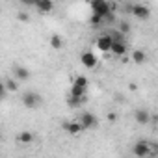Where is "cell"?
<instances>
[{"mask_svg":"<svg viewBox=\"0 0 158 158\" xmlns=\"http://www.w3.org/2000/svg\"><path fill=\"white\" fill-rule=\"evenodd\" d=\"M145 60H147V54H145L143 50H139V48H136V50L132 52V61H134V63H138V65H141V63H145Z\"/></svg>","mask_w":158,"mask_h":158,"instance_id":"cell-15","label":"cell"},{"mask_svg":"<svg viewBox=\"0 0 158 158\" xmlns=\"http://www.w3.org/2000/svg\"><path fill=\"white\" fill-rule=\"evenodd\" d=\"M61 128H63L67 134H73V136H76V134L84 132V127H82L80 119H78V121H65V123L61 125Z\"/></svg>","mask_w":158,"mask_h":158,"instance_id":"cell-6","label":"cell"},{"mask_svg":"<svg viewBox=\"0 0 158 158\" xmlns=\"http://www.w3.org/2000/svg\"><path fill=\"white\" fill-rule=\"evenodd\" d=\"M19 2H21L23 6H26V8H35L37 0H19Z\"/></svg>","mask_w":158,"mask_h":158,"instance_id":"cell-22","label":"cell"},{"mask_svg":"<svg viewBox=\"0 0 158 158\" xmlns=\"http://www.w3.org/2000/svg\"><path fill=\"white\" fill-rule=\"evenodd\" d=\"M17 19H19L21 23H28V21H30V15L24 13V11H21V13H17Z\"/></svg>","mask_w":158,"mask_h":158,"instance_id":"cell-23","label":"cell"},{"mask_svg":"<svg viewBox=\"0 0 158 158\" xmlns=\"http://www.w3.org/2000/svg\"><path fill=\"white\" fill-rule=\"evenodd\" d=\"M108 121H110V123H115V121H117V115H115V112H110V114H108Z\"/></svg>","mask_w":158,"mask_h":158,"instance_id":"cell-24","label":"cell"},{"mask_svg":"<svg viewBox=\"0 0 158 158\" xmlns=\"http://www.w3.org/2000/svg\"><path fill=\"white\" fill-rule=\"evenodd\" d=\"M73 84H76V86H82V88H89V82H88V78L84 76V74H78L74 80H73Z\"/></svg>","mask_w":158,"mask_h":158,"instance_id":"cell-19","label":"cell"},{"mask_svg":"<svg viewBox=\"0 0 158 158\" xmlns=\"http://www.w3.org/2000/svg\"><path fill=\"white\" fill-rule=\"evenodd\" d=\"M132 154H134V156H139V158L149 156V154H151V145H149V141H145V139L136 141V143L132 145Z\"/></svg>","mask_w":158,"mask_h":158,"instance_id":"cell-3","label":"cell"},{"mask_svg":"<svg viewBox=\"0 0 158 158\" xmlns=\"http://www.w3.org/2000/svg\"><path fill=\"white\" fill-rule=\"evenodd\" d=\"M50 47H52L54 50H60V48H63V39H61L58 34L50 35Z\"/></svg>","mask_w":158,"mask_h":158,"instance_id":"cell-17","label":"cell"},{"mask_svg":"<svg viewBox=\"0 0 158 158\" xmlns=\"http://www.w3.org/2000/svg\"><path fill=\"white\" fill-rule=\"evenodd\" d=\"M88 89H89V88H82V86L73 84V86H71V95H73V97H78V99L88 101Z\"/></svg>","mask_w":158,"mask_h":158,"instance_id":"cell-13","label":"cell"},{"mask_svg":"<svg viewBox=\"0 0 158 158\" xmlns=\"http://www.w3.org/2000/svg\"><path fill=\"white\" fill-rule=\"evenodd\" d=\"M80 123H82L84 130H93V128H97V127H99V119H97V115H95V114H91V112L82 114V115H80Z\"/></svg>","mask_w":158,"mask_h":158,"instance_id":"cell-4","label":"cell"},{"mask_svg":"<svg viewBox=\"0 0 158 158\" xmlns=\"http://www.w3.org/2000/svg\"><path fill=\"white\" fill-rule=\"evenodd\" d=\"M34 134L30 132V130H23V132H19V136H17V141L19 143H23V145H30V143H34Z\"/></svg>","mask_w":158,"mask_h":158,"instance_id":"cell-14","label":"cell"},{"mask_svg":"<svg viewBox=\"0 0 158 158\" xmlns=\"http://www.w3.org/2000/svg\"><path fill=\"white\" fill-rule=\"evenodd\" d=\"M154 123L158 125V114H154Z\"/></svg>","mask_w":158,"mask_h":158,"instance_id":"cell-26","label":"cell"},{"mask_svg":"<svg viewBox=\"0 0 158 158\" xmlns=\"http://www.w3.org/2000/svg\"><path fill=\"white\" fill-rule=\"evenodd\" d=\"M130 13H132L136 19H139V21H145V19H149V17H151V10H149L145 4H134Z\"/></svg>","mask_w":158,"mask_h":158,"instance_id":"cell-7","label":"cell"},{"mask_svg":"<svg viewBox=\"0 0 158 158\" xmlns=\"http://www.w3.org/2000/svg\"><path fill=\"white\" fill-rule=\"evenodd\" d=\"M43 102V99H41V95L39 93H34V91H26L24 95H23V104L28 108V110H35V108H39V104Z\"/></svg>","mask_w":158,"mask_h":158,"instance_id":"cell-2","label":"cell"},{"mask_svg":"<svg viewBox=\"0 0 158 158\" xmlns=\"http://www.w3.org/2000/svg\"><path fill=\"white\" fill-rule=\"evenodd\" d=\"M13 74H15V78H17V80H21V82L28 80V78L32 76L30 69H26V67H23V65H17V67H13Z\"/></svg>","mask_w":158,"mask_h":158,"instance_id":"cell-9","label":"cell"},{"mask_svg":"<svg viewBox=\"0 0 158 158\" xmlns=\"http://www.w3.org/2000/svg\"><path fill=\"white\" fill-rule=\"evenodd\" d=\"M134 119H136L139 125H149V121H151V114H149L147 110L139 108V110L134 112Z\"/></svg>","mask_w":158,"mask_h":158,"instance_id":"cell-12","label":"cell"},{"mask_svg":"<svg viewBox=\"0 0 158 158\" xmlns=\"http://www.w3.org/2000/svg\"><path fill=\"white\" fill-rule=\"evenodd\" d=\"M110 35H112V39L114 41H125V34L123 32H119V30H112V32H108Z\"/></svg>","mask_w":158,"mask_h":158,"instance_id":"cell-20","label":"cell"},{"mask_svg":"<svg viewBox=\"0 0 158 158\" xmlns=\"http://www.w3.org/2000/svg\"><path fill=\"white\" fill-rule=\"evenodd\" d=\"M128 88H130V89H132V91H136V89H138V84H134V82H132V84H130V86H128Z\"/></svg>","mask_w":158,"mask_h":158,"instance_id":"cell-25","label":"cell"},{"mask_svg":"<svg viewBox=\"0 0 158 158\" xmlns=\"http://www.w3.org/2000/svg\"><path fill=\"white\" fill-rule=\"evenodd\" d=\"M89 24H91L93 28H99L101 24H104V17H102V15H97V13H91V17H89Z\"/></svg>","mask_w":158,"mask_h":158,"instance_id":"cell-18","label":"cell"},{"mask_svg":"<svg viewBox=\"0 0 158 158\" xmlns=\"http://www.w3.org/2000/svg\"><path fill=\"white\" fill-rule=\"evenodd\" d=\"M80 63L86 67V69H95L97 67V56L91 52V50H84L80 54Z\"/></svg>","mask_w":158,"mask_h":158,"instance_id":"cell-5","label":"cell"},{"mask_svg":"<svg viewBox=\"0 0 158 158\" xmlns=\"http://www.w3.org/2000/svg\"><path fill=\"white\" fill-rule=\"evenodd\" d=\"M35 10H37L39 13H50V11L54 10V2H52V0H37Z\"/></svg>","mask_w":158,"mask_h":158,"instance_id":"cell-11","label":"cell"},{"mask_svg":"<svg viewBox=\"0 0 158 158\" xmlns=\"http://www.w3.org/2000/svg\"><path fill=\"white\" fill-rule=\"evenodd\" d=\"M112 45H114V39H112L110 34L99 35V39H97V48H99L101 52H110V50H112Z\"/></svg>","mask_w":158,"mask_h":158,"instance_id":"cell-8","label":"cell"},{"mask_svg":"<svg viewBox=\"0 0 158 158\" xmlns=\"http://www.w3.org/2000/svg\"><path fill=\"white\" fill-rule=\"evenodd\" d=\"M117 30H119V32H123V34L127 35V34L130 32V24H128L127 21H121V23H119V28H117Z\"/></svg>","mask_w":158,"mask_h":158,"instance_id":"cell-21","label":"cell"},{"mask_svg":"<svg viewBox=\"0 0 158 158\" xmlns=\"http://www.w3.org/2000/svg\"><path fill=\"white\" fill-rule=\"evenodd\" d=\"M17 82H19L17 78H6L2 86H4V88H6L8 91H13V93H15V91L19 89V84H17Z\"/></svg>","mask_w":158,"mask_h":158,"instance_id":"cell-16","label":"cell"},{"mask_svg":"<svg viewBox=\"0 0 158 158\" xmlns=\"http://www.w3.org/2000/svg\"><path fill=\"white\" fill-rule=\"evenodd\" d=\"M110 52H112L114 56H117V58L125 56V54H127V41H114Z\"/></svg>","mask_w":158,"mask_h":158,"instance_id":"cell-10","label":"cell"},{"mask_svg":"<svg viewBox=\"0 0 158 158\" xmlns=\"http://www.w3.org/2000/svg\"><path fill=\"white\" fill-rule=\"evenodd\" d=\"M88 2H89L91 13H97V15H102V17H106L110 11L115 10L114 2H110V0H88Z\"/></svg>","mask_w":158,"mask_h":158,"instance_id":"cell-1","label":"cell"}]
</instances>
